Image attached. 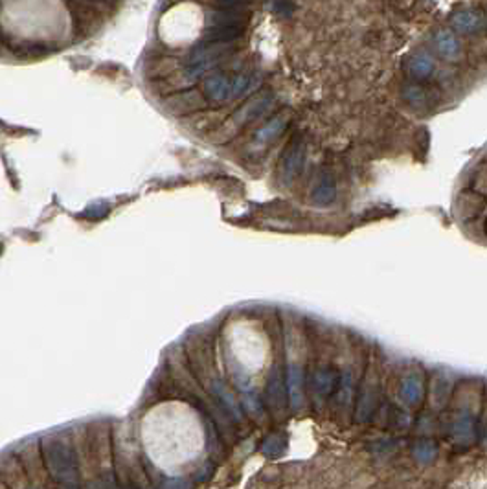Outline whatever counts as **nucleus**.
I'll return each instance as SVG.
<instances>
[{"label":"nucleus","instance_id":"f257e3e1","mask_svg":"<svg viewBox=\"0 0 487 489\" xmlns=\"http://www.w3.org/2000/svg\"><path fill=\"white\" fill-rule=\"evenodd\" d=\"M247 29V13L241 8H219L206 13L200 43L232 44Z\"/></svg>","mask_w":487,"mask_h":489},{"label":"nucleus","instance_id":"f03ea898","mask_svg":"<svg viewBox=\"0 0 487 489\" xmlns=\"http://www.w3.org/2000/svg\"><path fill=\"white\" fill-rule=\"evenodd\" d=\"M230 52H232V44L199 43L193 50H191L190 57H188L186 76H188L190 79L200 78L206 70H210L214 64L223 61Z\"/></svg>","mask_w":487,"mask_h":489},{"label":"nucleus","instance_id":"7ed1b4c3","mask_svg":"<svg viewBox=\"0 0 487 489\" xmlns=\"http://www.w3.org/2000/svg\"><path fill=\"white\" fill-rule=\"evenodd\" d=\"M203 90L210 102H224L230 96V79L223 74H212L205 81Z\"/></svg>","mask_w":487,"mask_h":489},{"label":"nucleus","instance_id":"20e7f679","mask_svg":"<svg viewBox=\"0 0 487 489\" xmlns=\"http://www.w3.org/2000/svg\"><path fill=\"white\" fill-rule=\"evenodd\" d=\"M303 158H306V149H303V144L300 140L292 142L291 149H289L287 157L283 160V179L287 182H291L294 177L300 173L303 166Z\"/></svg>","mask_w":487,"mask_h":489},{"label":"nucleus","instance_id":"39448f33","mask_svg":"<svg viewBox=\"0 0 487 489\" xmlns=\"http://www.w3.org/2000/svg\"><path fill=\"white\" fill-rule=\"evenodd\" d=\"M270 99H273V96H270V94H265V96H259V98L249 102L238 114H235V122L249 123L252 122V120H256V118H259L268 109Z\"/></svg>","mask_w":487,"mask_h":489},{"label":"nucleus","instance_id":"423d86ee","mask_svg":"<svg viewBox=\"0 0 487 489\" xmlns=\"http://www.w3.org/2000/svg\"><path fill=\"white\" fill-rule=\"evenodd\" d=\"M313 199L318 205H327L335 199V182H333L329 173H322L320 181H318L317 188L313 191Z\"/></svg>","mask_w":487,"mask_h":489},{"label":"nucleus","instance_id":"0eeeda50","mask_svg":"<svg viewBox=\"0 0 487 489\" xmlns=\"http://www.w3.org/2000/svg\"><path fill=\"white\" fill-rule=\"evenodd\" d=\"M283 128H285V116L274 118V120H270L265 128L259 129V132L256 135V140L261 144L268 142V140H273L274 137H278Z\"/></svg>","mask_w":487,"mask_h":489},{"label":"nucleus","instance_id":"6e6552de","mask_svg":"<svg viewBox=\"0 0 487 489\" xmlns=\"http://www.w3.org/2000/svg\"><path fill=\"white\" fill-rule=\"evenodd\" d=\"M170 102H173V109H177V105H182L181 113H186V111H193V109L200 107L203 105V99H200V96L197 92H186L181 94V96H175L173 99H170Z\"/></svg>","mask_w":487,"mask_h":489},{"label":"nucleus","instance_id":"1a4fd4ad","mask_svg":"<svg viewBox=\"0 0 487 489\" xmlns=\"http://www.w3.org/2000/svg\"><path fill=\"white\" fill-rule=\"evenodd\" d=\"M250 85V78L247 74H238L232 81H230V96L228 99H234L238 96H241L243 92H247V87Z\"/></svg>","mask_w":487,"mask_h":489},{"label":"nucleus","instance_id":"9d476101","mask_svg":"<svg viewBox=\"0 0 487 489\" xmlns=\"http://www.w3.org/2000/svg\"><path fill=\"white\" fill-rule=\"evenodd\" d=\"M219 8H239L247 0H215Z\"/></svg>","mask_w":487,"mask_h":489}]
</instances>
